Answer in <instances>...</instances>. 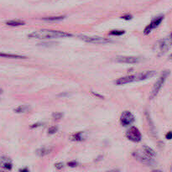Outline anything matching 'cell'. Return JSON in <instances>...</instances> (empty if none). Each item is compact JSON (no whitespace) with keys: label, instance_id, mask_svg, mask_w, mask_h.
I'll return each mask as SVG.
<instances>
[{"label":"cell","instance_id":"cell-5","mask_svg":"<svg viewBox=\"0 0 172 172\" xmlns=\"http://www.w3.org/2000/svg\"><path fill=\"white\" fill-rule=\"evenodd\" d=\"M78 38L81 39L82 40L90 43V44L96 45H103L112 42L109 39L103 38V37H99V36H88V35H79Z\"/></svg>","mask_w":172,"mask_h":172},{"label":"cell","instance_id":"cell-16","mask_svg":"<svg viewBox=\"0 0 172 172\" xmlns=\"http://www.w3.org/2000/svg\"><path fill=\"white\" fill-rule=\"evenodd\" d=\"M65 18H66L65 16H51V17H46V18H43V20L49 21V22H54V21L63 20Z\"/></svg>","mask_w":172,"mask_h":172},{"label":"cell","instance_id":"cell-30","mask_svg":"<svg viewBox=\"0 0 172 172\" xmlns=\"http://www.w3.org/2000/svg\"><path fill=\"white\" fill-rule=\"evenodd\" d=\"M169 59L170 60V61H172V53H171V54H170V56H169Z\"/></svg>","mask_w":172,"mask_h":172},{"label":"cell","instance_id":"cell-12","mask_svg":"<svg viewBox=\"0 0 172 172\" xmlns=\"http://www.w3.org/2000/svg\"><path fill=\"white\" fill-rule=\"evenodd\" d=\"M155 75H156V72L155 71H147V72H141V73L136 74L137 82L149 79V78L154 77Z\"/></svg>","mask_w":172,"mask_h":172},{"label":"cell","instance_id":"cell-1","mask_svg":"<svg viewBox=\"0 0 172 172\" xmlns=\"http://www.w3.org/2000/svg\"><path fill=\"white\" fill-rule=\"evenodd\" d=\"M72 34L67 33L64 31L59 30H41L35 31L29 35L30 38L40 39H56V38H65V37H71Z\"/></svg>","mask_w":172,"mask_h":172},{"label":"cell","instance_id":"cell-29","mask_svg":"<svg viewBox=\"0 0 172 172\" xmlns=\"http://www.w3.org/2000/svg\"><path fill=\"white\" fill-rule=\"evenodd\" d=\"M19 170H20V171H28L29 169H27V168H24V169H20Z\"/></svg>","mask_w":172,"mask_h":172},{"label":"cell","instance_id":"cell-25","mask_svg":"<svg viewBox=\"0 0 172 172\" xmlns=\"http://www.w3.org/2000/svg\"><path fill=\"white\" fill-rule=\"evenodd\" d=\"M68 165H69L70 167H75L76 165H77V161H71V162H68Z\"/></svg>","mask_w":172,"mask_h":172},{"label":"cell","instance_id":"cell-19","mask_svg":"<svg viewBox=\"0 0 172 172\" xmlns=\"http://www.w3.org/2000/svg\"><path fill=\"white\" fill-rule=\"evenodd\" d=\"M71 139H72V140H74V141H82V140L84 139L83 132H78L77 134H75L74 135H72Z\"/></svg>","mask_w":172,"mask_h":172},{"label":"cell","instance_id":"cell-21","mask_svg":"<svg viewBox=\"0 0 172 172\" xmlns=\"http://www.w3.org/2000/svg\"><path fill=\"white\" fill-rule=\"evenodd\" d=\"M57 131H58V127H56V126H52V127L49 128V129H48V134H56Z\"/></svg>","mask_w":172,"mask_h":172},{"label":"cell","instance_id":"cell-8","mask_svg":"<svg viewBox=\"0 0 172 172\" xmlns=\"http://www.w3.org/2000/svg\"><path fill=\"white\" fill-rule=\"evenodd\" d=\"M134 122V116L133 113L129 111H124L123 113L121 114L120 117V123L123 127H127V126L130 125Z\"/></svg>","mask_w":172,"mask_h":172},{"label":"cell","instance_id":"cell-10","mask_svg":"<svg viewBox=\"0 0 172 172\" xmlns=\"http://www.w3.org/2000/svg\"><path fill=\"white\" fill-rule=\"evenodd\" d=\"M0 168L3 169H11L13 168V161L8 156H0Z\"/></svg>","mask_w":172,"mask_h":172},{"label":"cell","instance_id":"cell-28","mask_svg":"<svg viewBox=\"0 0 172 172\" xmlns=\"http://www.w3.org/2000/svg\"><path fill=\"white\" fill-rule=\"evenodd\" d=\"M92 93H93V95L96 96V97H98V98H103V97L102 95H100V94H98V93H96L95 92H92Z\"/></svg>","mask_w":172,"mask_h":172},{"label":"cell","instance_id":"cell-7","mask_svg":"<svg viewBox=\"0 0 172 172\" xmlns=\"http://www.w3.org/2000/svg\"><path fill=\"white\" fill-rule=\"evenodd\" d=\"M163 19H164V15H159L153 19L151 22L147 25L146 28L144 29V35H149V33H151V31L153 30L156 29L158 26H159V24H161Z\"/></svg>","mask_w":172,"mask_h":172},{"label":"cell","instance_id":"cell-14","mask_svg":"<svg viewBox=\"0 0 172 172\" xmlns=\"http://www.w3.org/2000/svg\"><path fill=\"white\" fill-rule=\"evenodd\" d=\"M0 57H3V58H13V59H24V58H26L24 56H19V55L14 54H7V53H3V52H0Z\"/></svg>","mask_w":172,"mask_h":172},{"label":"cell","instance_id":"cell-4","mask_svg":"<svg viewBox=\"0 0 172 172\" xmlns=\"http://www.w3.org/2000/svg\"><path fill=\"white\" fill-rule=\"evenodd\" d=\"M133 155L137 160H139V162H141L142 164H145V165H148V166H152L155 164V161H154V158L149 156L148 154H145L143 151H139V150H137V151H134L133 153Z\"/></svg>","mask_w":172,"mask_h":172},{"label":"cell","instance_id":"cell-11","mask_svg":"<svg viewBox=\"0 0 172 172\" xmlns=\"http://www.w3.org/2000/svg\"><path fill=\"white\" fill-rule=\"evenodd\" d=\"M137 82L136 74L130 75V76H127V77H123L118 78L116 81V84L117 85H125L128 83H131V82Z\"/></svg>","mask_w":172,"mask_h":172},{"label":"cell","instance_id":"cell-15","mask_svg":"<svg viewBox=\"0 0 172 172\" xmlns=\"http://www.w3.org/2000/svg\"><path fill=\"white\" fill-rule=\"evenodd\" d=\"M143 150H144L145 154H147L149 156L152 157V158H154V157L156 156V153H155L154 149H151L150 147L147 146V145H144L143 146Z\"/></svg>","mask_w":172,"mask_h":172},{"label":"cell","instance_id":"cell-31","mask_svg":"<svg viewBox=\"0 0 172 172\" xmlns=\"http://www.w3.org/2000/svg\"><path fill=\"white\" fill-rule=\"evenodd\" d=\"M3 93V90H2V89L0 88V93Z\"/></svg>","mask_w":172,"mask_h":172},{"label":"cell","instance_id":"cell-6","mask_svg":"<svg viewBox=\"0 0 172 172\" xmlns=\"http://www.w3.org/2000/svg\"><path fill=\"white\" fill-rule=\"evenodd\" d=\"M126 137L128 140L134 143H138L141 140L142 134L139 128H137L136 127H131L126 132Z\"/></svg>","mask_w":172,"mask_h":172},{"label":"cell","instance_id":"cell-26","mask_svg":"<svg viewBox=\"0 0 172 172\" xmlns=\"http://www.w3.org/2000/svg\"><path fill=\"white\" fill-rule=\"evenodd\" d=\"M165 138L167 139H172V131L168 132L166 134H165Z\"/></svg>","mask_w":172,"mask_h":172},{"label":"cell","instance_id":"cell-17","mask_svg":"<svg viewBox=\"0 0 172 172\" xmlns=\"http://www.w3.org/2000/svg\"><path fill=\"white\" fill-rule=\"evenodd\" d=\"M29 110H30V107L28 105H20L14 109V112L17 113H23L28 112Z\"/></svg>","mask_w":172,"mask_h":172},{"label":"cell","instance_id":"cell-18","mask_svg":"<svg viewBox=\"0 0 172 172\" xmlns=\"http://www.w3.org/2000/svg\"><path fill=\"white\" fill-rule=\"evenodd\" d=\"M6 24L9 26H19V25H24L25 23L22 20H8L6 22Z\"/></svg>","mask_w":172,"mask_h":172},{"label":"cell","instance_id":"cell-3","mask_svg":"<svg viewBox=\"0 0 172 172\" xmlns=\"http://www.w3.org/2000/svg\"><path fill=\"white\" fill-rule=\"evenodd\" d=\"M169 74H170V72H169V70H165V71H164V72H162L161 76L159 77V79L157 80V82L154 83V87L152 88L151 93H150V96H149L150 99H153V98H154L157 95H158V93H159V91H160V89L162 88L163 85H164V83L165 82V81H166L167 77L169 76Z\"/></svg>","mask_w":172,"mask_h":172},{"label":"cell","instance_id":"cell-27","mask_svg":"<svg viewBox=\"0 0 172 172\" xmlns=\"http://www.w3.org/2000/svg\"><path fill=\"white\" fill-rule=\"evenodd\" d=\"M41 124H42V123H35V124H33V125H31V126H30V128H37V127H40V126H41Z\"/></svg>","mask_w":172,"mask_h":172},{"label":"cell","instance_id":"cell-13","mask_svg":"<svg viewBox=\"0 0 172 172\" xmlns=\"http://www.w3.org/2000/svg\"><path fill=\"white\" fill-rule=\"evenodd\" d=\"M52 149L51 147H43V148H40V149H39L37 151H36V154L37 155L40 157L46 156L47 154H49L51 152Z\"/></svg>","mask_w":172,"mask_h":172},{"label":"cell","instance_id":"cell-2","mask_svg":"<svg viewBox=\"0 0 172 172\" xmlns=\"http://www.w3.org/2000/svg\"><path fill=\"white\" fill-rule=\"evenodd\" d=\"M172 46V33L169 35L168 37H165L164 39H161L158 40L154 44L153 50H154V53L156 54L158 56H161L164 53H166L169 49Z\"/></svg>","mask_w":172,"mask_h":172},{"label":"cell","instance_id":"cell-22","mask_svg":"<svg viewBox=\"0 0 172 172\" xmlns=\"http://www.w3.org/2000/svg\"><path fill=\"white\" fill-rule=\"evenodd\" d=\"M53 118H55V119H61V118H62V117H63V114H62V113H53Z\"/></svg>","mask_w":172,"mask_h":172},{"label":"cell","instance_id":"cell-9","mask_svg":"<svg viewBox=\"0 0 172 172\" xmlns=\"http://www.w3.org/2000/svg\"><path fill=\"white\" fill-rule=\"evenodd\" d=\"M115 61L119 63L123 64H137L140 62V58L137 56H120L115 58Z\"/></svg>","mask_w":172,"mask_h":172},{"label":"cell","instance_id":"cell-24","mask_svg":"<svg viewBox=\"0 0 172 172\" xmlns=\"http://www.w3.org/2000/svg\"><path fill=\"white\" fill-rule=\"evenodd\" d=\"M121 18L123 19H126V20H130L133 17H132L131 15H129V14H127V15H124V16H122Z\"/></svg>","mask_w":172,"mask_h":172},{"label":"cell","instance_id":"cell-23","mask_svg":"<svg viewBox=\"0 0 172 172\" xmlns=\"http://www.w3.org/2000/svg\"><path fill=\"white\" fill-rule=\"evenodd\" d=\"M55 165H56V169H62V168L64 167V164H63V163H56Z\"/></svg>","mask_w":172,"mask_h":172},{"label":"cell","instance_id":"cell-20","mask_svg":"<svg viewBox=\"0 0 172 172\" xmlns=\"http://www.w3.org/2000/svg\"><path fill=\"white\" fill-rule=\"evenodd\" d=\"M125 34V31L124 30H112L109 33L110 35H115V36H120L123 35Z\"/></svg>","mask_w":172,"mask_h":172}]
</instances>
